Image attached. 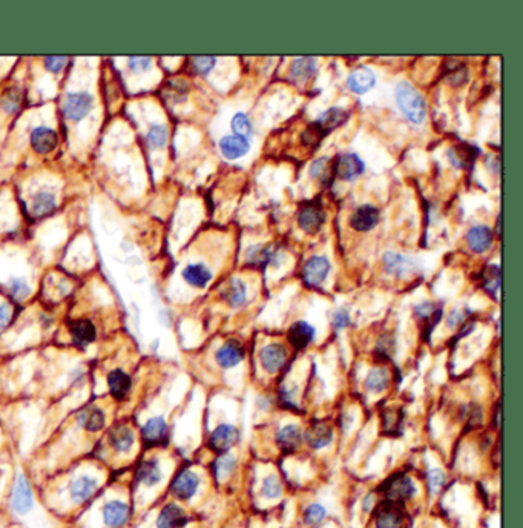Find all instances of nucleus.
<instances>
[{
  "label": "nucleus",
  "mask_w": 523,
  "mask_h": 528,
  "mask_svg": "<svg viewBox=\"0 0 523 528\" xmlns=\"http://www.w3.org/2000/svg\"><path fill=\"white\" fill-rule=\"evenodd\" d=\"M466 243L474 254H483L493 246V232L488 226H473L466 234Z\"/></svg>",
  "instance_id": "nucleus-22"
},
{
  "label": "nucleus",
  "mask_w": 523,
  "mask_h": 528,
  "mask_svg": "<svg viewBox=\"0 0 523 528\" xmlns=\"http://www.w3.org/2000/svg\"><path fill=\"white\" fill-rule=\"evenodd\" d=\"M310 177L320 179L324 184H332V180L334 177L333 162L330 159H327V157H322V159H317L316 162H313L310 166Z\"/></svg>",
  "instance_id": "nucleus-39"
},
{
  "label": "nucleus",
  "mask_w": 523,
  "mask_h": 528,
  "mask_svg": "<svg viewBox=\"0 0 523 528\" xmlns=\"http://www.w3.org/2000/svg\"><path fill=\"white\" fill-rule=\"evenodd\" d=\"M259 363L267 373H276L287 363V349L279 342H270L261 349Z\"/></svg>",
  "instance_id": "nucleus-9"
},
{
  "label": "nucleus",
  "mask_w": 523,
  "mask_h": 528,
  "mask_svg": "<svg viewBox=\"0 0 523 528\" xmlns=\"http://www.w3.org/2000/svg\"><path fill=\"white\" fill-rule=\"evenodd\" d=\"M108 387L109 393L117 401H123L133 388V379L121 369L111 370L108 373Z\"/></svg>",
  "instance_id": "nucleus-19"
},
{
  "label": "nucleus",
  "mask_w": 523,
  "mask_h": 528,
  "mask_svg": "<svg viewBox=\"0 0 523 528\" xmlns=\"http://www.w3.org/2000/svg\"><path fill=\"white\" fill-rule=\"evenodd\" d=\"M384 269L387 274L395 275L398 278H403L405 275L415 274L417 264L415 263L413 258H410V257L400 255L396 252H387L384 255Z\"/></svg>",
  "instance_id": "nucleus-16"
},
{
  "label": "nucleus",
  "mask_w": 523,
  "mask_h": 528,
  "mask_svg": "<svg viewBox=\"0 0 523 528\" xmlns=\"http://www.w3.org/2000/svg\"><path fill=\"white\" fill-rule=\"evenodd\" d=\"M21 105H22V91L16 86L8 88L2 94V97H0V106H2V109L6 114L17 113Z\"/></svg>",
  "instance_id": "nucleus-40"
},
{
  "label": "nucleus",
  "mask_w": 523,
  "mask_h": 528,
  "mask_svg": "<svg viewBox=\"0 0 523 528\" xmlns=\"http://www.w3.org/2000/svg\"><path fill=\"white\" fill-rule=\"evenodd\" d=\"M67 62H68V57H63V55H51V57H46L43 60L45 68L54 74L60 72L64 68Z\"/></svg>",
  "instance_id": "nucleus-51"
},
{
  "label": "nucleus",
  "mask_w": 523,
  "mask_h": 528,
  "mask_svg": "<svg viewBox=\"0 0 523 528\" xmlns=\"http://www.w3.org/2000/svg\"><path fill=\"white\" fill-rule=\"evenodd\" d=\"M158 318H160V322L163 324V326H171V321H172V315L169 310H160L158 312Z\"/></svg>",
  "instance_id": "nucleus-58"
},
{
  "label": "nucleus",
  "mask_w": 523,
  "mask_h": 528,
  "mask_svg": "<svg viewBox=\"0 0 523 528\" xmlns=\"http://www.w3.org/2000/svg\"><path fill=\"white\" fill-rule=\"evenodd\" d=\"M200 487V478L192 470H183L175 476L171 484L172 495L180 499V501H189L192 496H195Z\"/></svg>",
  "instance_id": "nucleus-10"
},
{
  "label": "nucleus",
  "mask_w": 523,
  "mask_h": 528,
  "mask_svg": "<svg viewBox=\"0 0 523 528\" xmlns=\"http://www.w3.org/2000/svg\"><path fill=\"white\" fill-rule=\"evenodd\" d=\"M332 324H333V327L338 329V330L349 327V324H350V315H349V312L344 310V309L336 310L334 315H333Z\"/></svg>",
  "instance_id": "nucleus-54"
},
{
  "label": "nucleus",
  "mask_w": 523,
  "mask_h": 528,
  "mask_svg": "<svg viewBox=\"0 0 523 528\" xmlns=\"http://www.w3.org/2000/svg\"><path fill=\"white\" fill-rule=\"evenodd\" d=\"M483 289L485 292L491 293L493 296L496 295L500 287V267L496 264H490L485 267L483 271Z\"/></svg>",
  "instance_id": "nucleus-43"
},
{
  "label": "nucleus",
  "mask_w": 523,
  "mask_h": 528,
  "mask_svg": "<svg viewBox=\"0 0 523 528\" xmlns=\"http://www.w3.org/2000/svg\"><path fill=\"white\" fill-rule=\"evenodd\" d=\"M97 490H99V481L96 478H92L89 475H81L71 484L69 495L74 502L83 504V502H88L89 499L97 493Z\"/></svg>",
  "instance_id": "nucleus-17"
},
{
  "label": "nucleus",
  "mask_w": 523,
  "mask_h": 528,
  "mask_svg": "<svg viewBox=\"0 0 523 528\" xmlns=\"http://www.w3.org/2000/svg\"><path fill=\"white\" fill-rule=\"evenodd\" d=\"M167 434H169V427L167 422L162 416H154L149 420L142 430V437L146 446H160L167 441Z\"/></svg>",
  "instance_id": "nucleus-14"
},
{
  "label": "nucleus",
  "mask_w": 523,
  "mask_h": 528,
  "mask_svg": "<svg viewBox=\"0 0 523 528\" xmlns=\"http://www.w3.org/2000/svg\"><path fill=\"white\" fill-rule=\"evenodd\" d=\"M215 63H217V59L209 57V55L192 59V67H193L195 72H198L200 76H208V74L213 69Z\"/></svg>",
  "instance_id": "nucleus-49"
},
{
  "label": "nucleus",
  "mask_w": 523,
  "mask_h": 528,
  "mask_svg": "<svg viewBox=\"0 0 523 528\" xmlns=\"http://www.w3.org/2000/svg\"><path fill=\"white\" fill-rule=\"evenodd\" d=\"M246 356V352L242 349L238 341H226L224 344L217 350L215 354V359H217L218 366L223 369H232L238 366Z\"/></svg>",
  "instance_id": "nucleus-15"
},
{
  "label": "nucleus",
  "mask_w": 523,
  "mask_h": 528,
  "mask_svg": "<svg viewBox=\"0 0 523 528\" xmlns=\"http://www.w3.org/2000/svg\"><path fill=\"white\" fill-rule=\"evenodd\" d=\"M325 517V508L321 504H312L307 507L304 513V521L309 525H317L324 521Z\"/></svg>",
  "instance_id": "nucleus-48"
},
{
  "label": "nucleus",
  "mask_w": 523,
  "mask_h": 528,
  "mask_svg": "<svg viewBox=\"0 0 523 528\" xmlns=\"http://www.w3.org/2000/svg\"><path fill=\"white\" fill-rule=\"evenodd\" d=\"M366 171V164L361 160V157L347 152L336 157V162H333V174L342 181H354L359 179Z\"/></svg>",
  "instance_id": "nucleus-6"
},
{
  "label": "nucleus",
  "mask_w": 523,
  "mask_h": 528,
  "mask_svg": "<svg viewBox=\"0 0 523 528\" xmlns=\"http://www.w3.org/2000/svg\"><path fill=\"white\" fill-rule=\"evenodd\" d=\"M471 315L468 309H459V310H453L450 317H448V326L450 327H457V326H463L466 324V318Z\"/></svg>",
  "instance_id": "nucleus-53"
},
{
  "label": "nucleus",
  "mask_w": 523,
  "mask_h": 528,
  "mask_svg": "<svg viewBox=\"0 0 523 528\" xmlns=\"http://www.w3.org/2000/svg\"><path fill=\"white\" fill-rule=\"evenodd\" d=\"M395 350V342L393 339H391L390 337H382L378 344H376V354L379 356H384V358H390L391 354H393Z\"/></svg>",
  "instance_id": "nucleus-52"
},
{
  "label": "nucleus",
  "mask_w": 523,
  "mask_h": 528,
  "mask_svg": "<svg viewBox=\"0 0 523 528\" xmlns=\"http://www.w3.org/2000/svg\"><path fill=\"white\" fill-rule=\"evenodd\" d=\"M240 439V432L235 425L220 424L210 434L209 447L217 453L229 451Z\"/></svg>",
  "instance_id": "nucleus-11"
},
{
  "label": "nucleus",
  "mask_w": 523,
  "mask_h": 528,
  "mask_svg": "<svg viewBox=\"0 0 523 528\" xmlns=\"http://www.w3.org/2000/svg\"><path fill=\"white\" fill-rule=\"evenodd\" d=\"M232 129H233V133H235V135L238 137L249 138L252 134H254V128H252L249 117L242 113L235 114V117L232 118Z\"/></svg>",
  "instance_id": "nucleus-46"
},
{
  "label": "nucleus",
  "mask_w": 523,
  "mask_h": 528,
  "mask_svg": "<svg viewBox=\"0 0 523 528\" xmlns=\"http://www.w3.org/2000/svg\"><path fill=\"white\" fill-rule=\"evenodd\" d=\"M128 67L134 72H143L151 67V59L149 57H129Z\"/></svg>",
  "instance_id": "nucleus-55"
},
{
  "label": "nucleus",
  "mask_w": 523,
  "mask_h": 528,
  "mask_svg": "<svg viewBox=\"0 0 523 528\" xmlns=\"http://www.w3.org/2000/svg\"><path fill=\"white\" fill-rule=\"evenodd\" d=\"M69 333L72 337V341L81 347L91 344V342H94L97 338V329L89 320L72 321L69 326Z\"/></svg>",
  "instance_id": "nucleus-28"
},
{
  "label": "nucleus",
  "mask_w": 523,
  "mask_h": 528,
  "mask_svg": "<svg viewBox=\"0 0 523 528\" xmlns=\"http://www.w3.org/2000/svg\"><path fill=\"white\" fill-rule=\"evenodd\" d=\"M220 150L227 160H237L249 152L250 143L244 137L226 135L220 140Z\"/></svg>",
  "instance_id": "nucleus-25"
},
{
  "label": "nucleus",
  "mask_w": 523,
  "mask_h": 528,
  "mask_svg": "<svg viewBox=\"0 0 523 528\" xmlns=\"http://www.w3.org/2000/svg\"><path fill=\"white\" fill-rule=\"evenodd\" d=\"M316 72V59L313 57H298L293 60L291 67V76L292 79L300 83V85H305Z\"/></svg>",
  "instance_id": "nucleus-34"
},
{
  "label": "nucleus",
  "mask_w": 523,
  "mask_h": 528,
  "mask_svg": "<svg viewBox=\"0 0 523 528\" xmlns=\"http://www.w3.org/2000/svg\"><path fill=\"white\" fill-rule=\"evenodd\" d=\"M279 252L274 251L270 246L266 245H255L250 246L246 252V263L254 266V267H266L267 264L272 263L276 266V258Z\"/></svg>",
  "instance_id": "nucleus-26"
},
{
  "label": "nucleus",
  "mask_w": 523,
  "mask_h": 528,
  "mask_svg": "<svg viewBox=\"0 0 523 528\" xmlns=\"http://www.w3.org/2000/svg\"><path fill=\"white\" fill-rule=\"evenodd\" d=\"M237 467V461L232 455H221L220 458L215 459L213 462V475L217 479H226L233 473V470Z\"/></svg>",
  "instance_id": "nucleus-42"
},
{
  "label": "nucleus",
  "mask_w": 523,
  "mask_h": 528,
  "mask_svg": "<svg viewBox=\"0 0 523 528\" xmlns=\"http://www.w3.org/2000/svg\"><path fill=\"white\" fill-rule=\"evenodd\" d=\"M445 483H446V478L442 470L433 468L428 471V485L429 488H432L433 493H437L439 490L445 485Z\"/></svg>",
  "instance_id": "nucleus-50"
},
{
  "label": "nucleus",
  "mask_w": 523,
  "mask_h": 528,
  "mask_svg": "<svg viewBox=\"0 0 523 528\" xmlns=\"http://www.w3.org/2000/svg\"><path fill=\"white\" fill-rule=\"evenodd\" d=\"M130 517L129 505L121 501H109L103 507V521L109 528L125 527Z\"/></svg>",
  "instance_id": "nucleus-21"
},
{
  "label": "nucleus",
  "mask_w": 523,
  "mask_h": 528,
  "mask_svg": "<svg viewBox=\"0 0 523 528\" xmlns=\"http://www.w3.org/2000/svg\"><path fill=\"white\" fill-rule=\"evenodd\" d=\"M162 478V467L157 459H145L137 467L135 479L137 483L145 487H155L157 484H160Z\"/></svg>",
  "instance_id": "nucleus-24"
},
{
  "label": "nucleus",
  "mask_w": 523,
  "mask_h": 528,
  "mask_svg": "<svg viewBox=\"0 0 523 528\" xmlns=\"http://www.w3.org/2000/svg\"><path fill=\"white\" fill-rule=\"evenodd\" d=\"M303 442V432L295 424L284 425L276 434V446L284 451H293Z\"/></svg>",
  "instance_id": "nucleus-32"
},
{
  "label": "nucleus",
  "mask_w": 523,
  "mask_h": 528,
  "mask_svg": "<svg viewBox=\"0 0 523 528\" xmlns=\"http://www.w3.org/2000/svg\"><path fill=\"white\" fill-rule=\"evenodd\" d=\"M349 113L344 108H330L327 109L325 113L316 120V122L310 123L309 128L305 129L303 134V143L305 146H317L322 138L329 135L332 131H334L336 128H339L347 122Z\"/></svg>",
  "instance_id": "nucleus-1"
},
{
  "label": "nucleus",
  "mask_w": 523,
  "mask_h": 528,
  "mask_svg": "<svg viewBox=\"0 0 523 528\" xmlns=\"http://www.w3.org/2000/svg\"><path fill=\"white\" fill-rule=\"evenodd\" d=\"M59 143V135L51 128L39 126L31 133V146L37 154H50Z\"/></svg>",
  "instance_id": "nucleus-18"
},
{
  "label": "nucleus",
  "mask_w": 523,
  "mask_h": 528,
  "mask_svg": "<svg viewBox=\"0 0 523 528\" xmlns=\"http://www.w3.org/2000/svg\"><path fill=\"white\" fill-rule=\"evenodd\" d=\"M181 275H183L186 283H188L192 287H198V289L206 287L209 284V281L212 280V272L201 263L186 266Z\"/></svg>",
  "instance_id": "nucleus-33"
},
{
  "label": "nucleus",
  "mask_w": 523,
  "mask_h": 528,
  "mask_svg": "<svg viewBox=\"0 0 523 528\" xmlns=\"http://www.w3.org/2000/svg\"><path fill=\"white\" fill-rule=\"evenodd\" d=\"M34 505V495L26 476H18L11 495V508L17 515H26Z\"/></svg>",
  "instance_id": "nucleus-7"
},
{
  "label": "nucleus",
  "mask_w": 523,
  "mask_h": 528,
  "mask_svg": "<svg viewBox=\"0 0 523 528\" xmlns=\"http://www.w3.org/2000/svg\"><path fill=\"white\" fill-rule=\"evenodd\" d=\"M330 272V262L322 255H315L303 267V280L307 286H321Z\"/></svg>",
  "instance_id": "nucleus-8"
},
{
  "label": "nucleus",
  "mask_w": 523,
  "mask_h": 528,
  "mask_svg": "<svg viewBox=\"0 0 523 528\" xmlns=\"http://www.w3.org/2000/svg\"><path fill=\"white\" fill-rule=\"evenodd\" d=\"M325 221V212L320 198L304 201L298 212V223L307 234H316Z\"/></svg>",
  "instance_id": "nucleus-4"
},
{
  "label": "nucleus",
  "mask_w": 523,
  "mask_h": 528,
  "mask_svg": "<svg viewBox=\"0 0 523 528\" xmlns=\"http://www.w3.org/2000/svg\"><path fill=\"white\" fill-rule=\"evenodd\" d=\"M381 492H384L387 501L395 504H403L416 495V485L412 478L405 475L391 476L387 483L381 487Z\"/></svg>",
  "instance_id": "nucleus-3"
},
{
  "label": "nucleus",
  "mask_w": 523,
  "mask_h": 528,
  "mask_svg": "<svg viewBox=\"0 0 523 528\" xmlns=\"http://www.w3.org/2000/svg\"><path fill=\"white\" fill-rule=\"evenodd\" d=\"M8 289L16 301H23L31 295V287L25 278H11L8 283Z\"/></svg>",
  "instance_id": "nucleus-44"
},
{
  "label": "nucleus",
  "mask_w": 523,
  "mask_h": 528,
  "mask_svg": "<svg viewBox=\"0 0 523 528\" xmlns=\"http://www.w3.org/2000/svg\"><path fill=\"white\" fill-rule=\"evenodd\" d=\"M474 150H476V147L466 146V145L454 146V147H451L450 152H448V155H450V160L456 166V168L468 169L476 160Z\"/></svg>",
  "instance_id": "nucleus-38"
},
{
  "label": "nucleus",
  "mask_w": 523,
  "mask_h": 528,
  "mask_svg": "<svg viewBox=\"0 0 523 528\" xmlns=\"http://www.w3.org/2000/svg\"><path fill=\"white\" fill-rule=\"evenodd\" d=\"M55 208H57V198L48 191H40L39 193H35L31 203V212L34 217L48 215Z\"/></svg>",
  "instance_id": "nucleus-36"
},
{
  "label": "nucleus",
  "mask_w": 523,
  "mask_h": 528,
  "mask_svg": "<svg viewBox=\"0 0 523 528\" xmlns=\"http://www.w3.org/2000/svg\"><path fill=\"white\" fill-rule=\"evenodd\" d=\"M415 312L420 320L429 322V332H432V329L434 327V324L439 322V320H441V315H442V309L436 308V304L428 303V301L416 305Z\"/></svg>",
  "instance_id": "nucleus-41"
},
{
  "label": "nucleus",
  "mask_w": 523,
  "mask_h": 528,
  "mask_svg": "<svg viewBox=\"0 0 523 528\" xmlns=\"http://www.w3.org/2000/svg\"><path fill=\"white\" fill-rule=\"evenodd\" d=\"M398 106L404 117L415 125H420L425 120L427 116V105L424 97L420 96L413 85L408 82H400L395 91Z\"/></svg>",
  "instance_id": "nucleus-2"
},
{
  "label": "nucleus",
  "mask_w": 523,
  "mask_h": 528,
  "mask_svg": "<svg viewBox=\"0 0 523 528\" xmlns=\"http://www.w3.org/2000/svg\"><path fill=\"white\" fill-rule=\"evenodd\" d=\"M283 493V485L281 481L278 479L276 475H269L261 485V495L267 499H276Z\"/></svg>",
  "instance_id": "nucleus-45"
},
{
  "label": "nucleus",
  "mask_w": 523,
  "mask_h": 528,
  "mask_svg": "<svg viewBox=\"0 0 523 528\" xmlns=\"http://www.w3.org/2000/svg\"><path fill=\"white\" fill-rule=\"evenodd\" d=\"M147 143L152 147H163L167 143V128L164 125H152L147 131Z\"/></svg>",
  "instance_id": "nucleus-47"
},
{
  "label": "nucleus",
  "mask_w": 523,
  "mask_h": 528,
  "mask_svg": "<svg viewBox=\"0 0 523 528\" xmlns=\"http://www.w3.org/2000/svg\"><path fill=\"white\" fill-rule=\"evenodd\" d=\"M85 379H86V372L81 367H77L76 370H72V372L69 373V383L72 386H80L85 383Z\"/></svg>",
  "instance_id": "nucleus-57"
},
{
  "label": "nucleus",
  "mask_w": 523,
  "mask_h": 528,
  "mask_svg": "<svg viewBox=\"0 0 523 528\" xmlns=\"http://www.w3.org/2000/svg\"><path fill=\"white\" fill-rule=\"evenodd\" d=\"M381 212L373 205H362L350 217V226L358 232H369L379 223Z\"/></svg>",
  "instance_id": "nucleus-13"
},
{
  "label": "nucleus",
  "mask_w": 523,
  "mask_h": 528,
  "mask_svg": "<svg viewBox=\"0 0 523 528\" xmlns=\"http://www.w3.org/2000/svg\"><path fill=\"white\" fill-rule=\"evenodd\" d=\"M109 442L111 447L117 453H129L133 450L135 442L134 432L130 430L128 425H117V427L112 429L109 433Z\"/></svg>",
  "instance_id": "nucleus-31"
},
{
  "label": "nucleus",
  "mask_w": 523,
  "mask_h": 528,
  "mask_svg": "<svg viewBox=\"0 0 523 528\" xmlns=\"http://www.w3.org/2000/svg\"><path fill=\"white\" fill-rule=\"evenodd\" d=\"M223 296L232 308H241V305H244L247 301V287L241 280H237L235 278V280H232L227 284Z\"/></svg>",
  "instance_id": "nucleus-37"
},
{
  "label": "nucleus",
  "mask_w": 523,
  "mask_h": 528,
  "mask_svg": "<svg viewBox=\"0 0 523 528\" xmlns=\"http://www.w3.org/2000/svg\"><path fill=\"white\" fill-rule=\"evenodd\" d=\"M376 83L375 72L367 67L354 69L347 79V88L354 94H366Z\"/></svg>",
  "instance_id": "nucleus-23"
},
{
  "label": "nucleus",
  "mask_w": 523,
  "mask_h": 528,
  "mask_svg": "<svg viewBox=\"0 0 523 528\" xmlns=\"http://www.w3.org/2000/svg\"><path fill=\"white\" fill-rule=\"evenodd\" d=\"M376 528H403L404 527V513L399 504L386 501L378 505L375 515Z\"/></svg>",
  "instance_id": "nucleus-12"
},
{
  "label": "nucleus",
  "mask_w": 523,
  "mask_h": 528,
  "mask_svg": "<svg viewBox=\"0 0 523 528\" xmlns=\"http://www.w3.org/2000/svg\"><path fill=\"white\" fill-rule=\"evenodd\" d=\"M364 386L371 393H382L386 392L390 386V372L384 367H376L369 372Z\"/></svg>",
  "instance_id": "nucleus-35"
},
{
  "label": "nucleus",
  "mask_w": 523,
  "mask_h": 528,
  "mask_svg": "<svg viewBox=\"0 0 523 528\" xmlns=\"http://www.w3.org/2000/svg\"><path fill=\"white\" fill-rule=\"evenodd\" d=\"M76 421L79 427L85 429L86 432L96 433L105 427L106 418L103 410L99 409V407H88V409H83L81 412H79Z\"/></svg>",
  "instance_id": "nucleus-29"
},
{
  "label": "nucleus",
  "mask_w": 523,
  "mask_h": 528,
  "mask_svg": "<svg viewBox=\"0 0 523 528\" xmlns=\"http://www.w3.org/2000/svg\"><path fill=\"white\" fill-rule=\"evenodd\" d=\"M315 338V329L307 321H296L288 329V341L296 350H303Z\"/></svg>",
  "instance_id": "nucleus-30"
},
{
  "label": "nucleus",
  "mask_w": 523,
  "mask_h": 528,
  "mask_svg": "<svg viewBox=\"0 0 523 528\" xmlns=\"http://www.w3.org/2000/svg\"><path fill=\"white\" fill-rule=\"evenodd\" d=\"M305 439L315 450L330 446L333 441V430L327 422H313L305 432Z\"/></svg>",
  "instance_id": "nucleus-27"
},
{
  "label": "nucleus",
  "mask_w": 523,
  "mask_h": 528,
  "mask_svg": "<svg viewBox=\"0 0 523 528\" xmlns=\"http://www.w3.org/2000/svg\"><path fill=\"white\" fill-rule=\"evenodd\" d=\"M94 108V97L85 91L71 92L63 101V116L71 122H80Z\"/></svg>",
  "instance_id": "nucleus-5"
},
{
  "label": "nucleus",
  "mask_w": 523,
  "mask_h": 528,
  "mask_svg": "<svg viewBox=\"0 0 523 528\" xmlns=\"http://www.w3.org/2000/svg\"><path fill=\"white\" fill-rule=\"evenodd\" d=\"M13 318V309L11 305L4 303L0 304V330H4L8 327V324L11 322Z\"/></svg>",
  "instance_id": "nucleus-56"
},
{
  "label": "nucleus",
  "mask_w": 523,
  "mask_h": 528,
  "mask_svg": "<svg viewBox=\"0 0 523 528\" xmlns=\"http://www.w3.org/2000/svg\"><path fill=\"white\" fill-rule=\"evenodd\" d=\"M186 522H188V516H186L183 508L171 502L162 508L155 524L157 528H183Z\"/></svg>",
  "instance_id": "nucleus-20"
}]
</instances>
